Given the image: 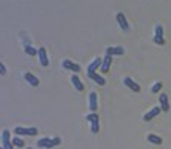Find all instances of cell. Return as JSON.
Masks as SVG:
<instances>
[{"instance_id": "8992f818", "label": "cell", "mask_w": 171, "mask_h": 149, "mask_svg": "<svg viewBox=\"0 0 171 149\" xmlns=\"http://www.w3.org/2000/svg\"><path fill=\"white\" fill-rule=\"evenodd\" d=\"M89 109H91V112H97V109H98V102H97L95 91H91V93H89Z\"/></svg>"}, {"instance_id": "cb8c5ba5", "label": "cell", "mask_w": 171, "mask_h": 149, "mask_svg": "<svg viewBox=\"0 0 171 149\" xmlns=\"http://www.w3.org/2000/svg\"><path fill=\"white\" fill-rule=\"evenodd\" d=\"M86 119H88L89 122H92V121H95V119H98V115H97L95 112H91V113L86 116Z\"/></svg>"}, {"instance_id": "6da1fadb", "label": "cell", "mask_w": 171, "mask_h": 149, "mask_svg": "<svg viewBox=\"0 0 171 149\" xmlns=\"http://www.w3.org/2000/svg\"><path fill=\"white\" fill-rule=\"evenodd\" d=\"M14 133L16 136H36L37 134V128L31 127V128H25V127H16L14 130Z\"/></svg>"}, {"instance_id": "3957f363", "label": "cell", "mask_w": 171, "mask_h": 149, "mask_svg": "<svg viewBox=\"0 0 171 149\" xmlns=\"http://www.w3.org/2000/svg\"><path fill=\"white\" fill-rule=\"evenodd\" d=\"M62 67L67 69V70H70V72H75V74H77L79 72H81V66H79V64H76V63H73V61H70V60H64V61H62Z\"/></svg>"}, {"instance_id": "ac0fdd59", "label": "cell", "mask_w": 171, "mask_h": 149, "mask_svg": "<svg viewBox=\"0 0 171 149\" xmlns=\"http://www.w3.org/2000/svg\"><path fill=\"white\" fill-rule=\"evenodd\" d=\"M12 145H14V146H16V148H24L25 142L21 139L20 136H16V137H14V139H12Z\"/></svg>"}, {"instance_id": "5bb4252c", "label": "cell", "mask_w": 171, "mask_h": 149, "mask_svg": "<svg viewBox=\"0 0 171 149\" xmlns=\"http://www.w3.org/2000/svg\"><path fill=\"white\" fill-rule=\"evenodd\" d=\"M88 78L89 79H92V81L95 82L97 85H101V87H104L107 82H106V79L103 78V76H100L98 73H91V74H88Z\"/></svg>"}, {"instance_id": "9a60e30c", "label": "cell", "mask_w": 171, "mask_h": 149, "mask_svg": "<svg viewBox=\"0 0 171 149\" xmlns=\"http://www.w3.org/2000/svg\"><path fill=\"white\" fill-rule=\"evenodd\" d=\"M72 84L75 85V88L77 89V91H83V88H85V87H83V82L81 81V78H79L77 74H73V76H72Z\"/></svg>"}, {"instance_id": "603a6c76", "label": "cell", "mask_w": 171, "mask_h": 149, "mask_svg": "<svg viewBox=\"0 0 171 149\" xmlns=\"http://www.w3.org/2000/svg\"><path fill=\"white\" fill-rule=\"evenodd\" d=\"M60 142H61V139H60V137L51 139V143H49V146H48V148H54V146H58V145H60Z\"/></svg>"}, {"instance_id": "83f0119b", "label": "cell", "mask_w": 171, "mask_h": 149, "mask_svg": "<svg viewBox=\"0 0 171 149\" xmlns=\"http://www.w3.org/2000/svg\"><path fill=\"white\" fill-rule=\"evenodd\" d=\"M0 149H3V146H2V148H0Z\"/></svg>"}, {"instance_id": "ba28073f", "label": "cell", "mask_w": 171, "mask_h": 149, "mask_svg": "<svg viewBox=\"0 0 171 149\" xmlns=\"http://www.w3.org/2000/svg\"><path fill=\"white\" fill-rule=\"evenodd\" d=\"M159 104H161V109L164 110V112H168L170 110V103H168V95L162 93V94H159Z\"/></svg>"}, {"instance_id": "d6986e66", "label": "cell", "mask_w": 171, "mask_h": 149, "mask_svg": "<svg viewBox=\"0 0 171 149\" xmlns=\"http://www.w3.org/2000/svg\"><path fill=\"white\" fill-rule=\"evenodd\" d=\"M91 131H92V134H97L100 131V122H98V119L91 122Z\"/></svg>"}, {"instance_id": "5b68a950", "label": "cell", "mask_w": 171, "mask_h": 149, "mask_svg": "<svg viewBox=\"0 0 171 149\" xmlns=\"http://www.w3.org/2000/svg\"><path fill=\"white\" fill-rule=\"evenodd\" d=\"M116 21H118V24H119V27L122 28L123 31H128V30H130L128 21H127V18H125V15H123L122 12H119V14L116 15Z\"/></svg>"}, {"instance_id": "9c48e42d", "label": "cell", "mask_w": 171, "mask_h": 149, "mask_svg": "<svg viewBox=\"0 0 171 149\" xmlns=\"http://www.w3.org/2000/svg\"><path fill=\"white\" fill-rule=\"evenodd\" d=\"M123 52H125V49H123L122 46H109L107 49H106V54L107 55H123Z\"/></svg>"}, {"instance_id": "4fadbf2b", "label": "cell", "mask_w": 171, "mask_h": 149, "mask_svg": "<svg viewBox=\"0 0 171 149\" xmlns=\"http://www.w3.org/2000/svg\"><path fill=\"white\" fill-rule=\"evenodd\" d=\"M123 84H125V85H127L128 88L132 89L134 93H138V91H140V85H138L137 82L132 81L131 78H125V79H123Z\"/></svg>"}, {"instance_id": "7402d4cb", "label": "cell", "mask_w": 171, "mask_h": 149, "mask_svg": "<svg viewBox=\"0 0 171 149\" xmlns=\"http://www.w3.org/2000/svg\"><path fill=\"white\" fill-rule=\"evenodd\" d=\"M161 88H162V82H156V84L152 87V93H153V94H156V93L161 91Z\"/></svg>"}, {"instance_id": "d4e9b609", "label": "cell", "mask_w": 171, "mask_h": 149, "mask_svg": "<svg viewBox=\"0 0 171 149\" xmlns=\"http://www.w3.org/2000/svg\"><path fill=\"white\" fill-rule=\"evenodd\" d=\"M0 74H2V76L6 74V67L3 66V63H0Z\"/></svg>"}, {"instance_id": "e0dca14e", "label": "cell", "mask_w": 171, "mask_h": 149, "mask_svg": "<svg viewBox=\"0 0 171 149\" xmlns=\"http://www.w3.org/2000/svg\"><path fill=\"white\" fill-rule=\"evenodd\" d=\"M147 140L150 143H153V145H161L162 143V137H159L156 134H149L147 136Z\"/></svg>"}, {"instance_id": "7c38bea8", "label": "cell", "mask_w": 171, "mask_h": 149, "mask_svg": "<svg viewBox=\"0 0 171 149\" xmlns=\"http://www.w3.org/2000/svg\"><path fill=\"white\" fill-rule=\"evenodd\" d=\"M24 78H25V81H27L31 87H39V84H40V81H39L33 73H30V72H27V73L24 74Z\"/></svg>"}, {"instance_id": "52a82bcc", "label": "cell", "mask_w": 171, "mask_h": 149, "mask_svg": "<svg viewBox=\"0 0 171 149\" xmlns=\"http://www.w3.org/2000/svg\"><path fill=\"white\" fill-rule=\"evenodd\" d=\"M37 55H39V58H40V64L43 67H46L49 64V60H48V55H46V49L43 46L39 48V51H37Z\"/></svg>"}, {"instance_id": "4316f807", "label": "cell", "mask_w": 171, "mask_h": 149, "mask_svg": "<svg viewBox=\"0 0 171 149\" xmlns=\"http://www.w3.org/2000/svg\"><path fill=\"white\" fill-rule=\"evenodd\" d=\"M27 149H33V148H27Z\"/></svg>"}, {"instance_id": "277c9868", "label": "cell", "mask_w": 171, "mask_h": 149, "mask_svg": "<svg viewBox=\"0 0 171 149\" xmlns=\"http://www.w3.org/2000/svg\"><path fill=\"white\" fill-rule=\"evenodd\" d=\"M161 106H156V108H152L147 113H144V116H143V121H146V122H149L150 119H153L155 116H158L159 113H161Z\"/></svg>"}, {"instance_id": "7a4b0ae2", "label": "cell", "mask_w": 171, "mask_h": 149, "mask_svg": "<svg viewBox=\"0 0 171 149\" xmlns=\"http://www.w3.org/2000/svg\"><path fill=\"white\" fill-rule=\"evenodd\" d=\"M153 42L156 45H164L165 39H164V28L162 26H156L155 27V37H153Z\"/></svg>"}, {"instance_id": "484cf974", "label": "cell", "mask_w": 171, "mask_h": 149, "mask_svg": "<svg viewBox=\"0 0 171 149\" xmlns=\"http://www.w3.org/2000/svg\"><path fill=\"white\" fill-rule=\"evenodd\" d=\"M3 149H14V145H12V143H7V145H3Z\"/></svg>"}, {"instance_id": "8fae6325", "label": "cell", "mask_w": 171, "mask_h": 149, "mask_svg": "<svg viewBox=\"0 0 171 149\" xmlns=\"http://www.w3.org/2000/svg\"><path fill=\"white\" fill-rule=\"evenodd\" d=\"M110 64H112V55L106 54V57H104V60H103V63H101L100 70H101L103 73H107V72H109V69H110Z\"/></svg>"}, {"instance_id": "ffe728a7", "label": "cell", "mask_w": 171, "mask_h": 149, "mask_svg": "<svg viewBox=\"0 0 171 149\" xmlns=\"http://www.w3.org/2000/svg\"><path fill=\"white\" fill-rule=\"evenodd\" d=\"M49 143H51V139H48V137H43V139H40V140L37 142V146H39V148H48Z\"/></svg>"}, {"instance_id": "30bf717a", "label": "cell", "mask_w": 171, "mask_h": 149, "mask_svg": "<svg viewBox=\"0 0 171 149\" xmlns=\"http://www.w3.org/2000/svg\"><path fill=\"white\" fill-rule=\"evenodd\" d=\"M101 63H103L101 58H95V60H92V63H91V64L88 66V74L95 73V70H97V69H100V67H101Z\"/></svg>"}, {"instance_id": "2e32d148", "label": "cell", "mask_w": 171, "mask_h": 149, "mask_svg": "<svg viewBox=\"0 0 171 149\" xmlns=\"http://www.w3.org/2000/svg\"><path fill=\"white\" fill-rule=\"evenodd\" d=\"M2 142H3V145L12 143V140H11V131L9 130H3V133H2Z\"/></svg>"}, {"instance_id": "44dd1931", "label": "cell", "mask_w": 171, "mask_h": 149, "mask_svg": "<svg viewBox=\"0 0 171 149\" xmlns=\"http://www.w3.org/2000/svg\"><path fill=\"white\" fill-rule=\"evenodd\" d=\"M24 51H25V54H27V55H36V49H34L31 45H28V43H25Z\"/></svg>"}]
</instances>
